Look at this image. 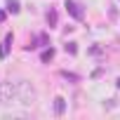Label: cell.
I'll list each match as a JSON object with an SVG mask.
<instances>
[{
  "instance_id": "4",
  "label": "cell",
  "mask_w": 120,
  "mask_h": 120,
  "mask_svg": "<svg viewBox=\"0 0 120 120\" xmlns=\"http://www.w3.org/2000/svg\"><path fill=\"white\" fill-rule=\"evenodd\" d=\"M66 10H68L75 19H82V10H80V5H78V3H73V0H66Z\"/></svg>"
},
{
  "instance_id": "8",
  "label": "cell",
  "mask_w": 120,
  "mask_h": 120,
  "mask_svg": "<svg viewBox=\"0 0 120 120\" xmlns=\"http://www.w3.org/2000/svg\"><path fill=\"white\" fill-rule=\"evenodd\" d=\"M52 56H54V49H45V52L40 54V59H42V61H49Z\"/></svg>"
},
{
  "instance_id": "11",
  "label": "cell",
  "mask_w": 120,
  "mask_h": 120,
  "mask_svg": "<svg viewBox=\"0 0 120 120\" xmlns=\"http://www.w3.org/2000/svg\"><path fill=\"white\" fill-rule=\"evenodd\" d=\"M118 87H120V78H118Z\"/></svg>"
},
{
  "instance_id": "10",
  "label": "cell",
  "mask_w": 120,
  "mask_h": 120,
  "mask_svg": "<svg viewBox=\"0 0 120 120\" xmlns=\"http://www.w3.org/2000/svg\"><path fill=\"white\" fill-rule=\"evenodd\" d=\"M66 52H71V54H75V42H68V45H66Z\"/></svg>"
},
{
  "instance_id": "6",
  "label": "cell",
  "mask_w": 120,
  "mask_h": 120,
  "mask_svg": "<svg viewBox=\"0 0 120 120\" xmlns=\"http://www.w3.org/2000/svg\"><path fill=\"white\" fill-rule=\"evenodd\" d=\"M7 10H10L12 14H17V12H19V0H7Z\"/></svg>"
},
{
  "instance_id": "1",
  "label": "cell",
  "mask_w": 120,
  "mask_h": 120,
  "mask_svg": "<svg viewBox=\"0 0 120 120\" xmlns=\"http://www.w3.org/2000/svg\"><path fill=\"white\" fill-rule=\"evenodd\" d=\"M14 85H17V101H19L21 106H33L35 99H38V92H35L33 82L19 80V82H14Z\"/></svg>"
},
{
  "instance_id": "7",
  "label": "cell",
  "mask_w": 120,
  "mask_h": 120,
  "mask_svg": "<svg viewBox=\"0 0 120 120\" xmlns=\"http://www.w3.org/2000/svg\"><path fill=\"white\" fill-rule=\"evenodd\" d=\"M47 24H49V28H52V26H56V12H54V10H49V12H47Z\"/></svg>"
},
{
  "instance_id": "5",
  "label": "cell",
  "mask_w": 120,
  "mask_h": 120,
  "mask_svg": "<svg viewBox=\"0 0 120 120\" xmlns=\"http://www.w3.org/2000/svg\"><path fill=\"white\" fill-rule=\"evenodd\" d=\"M64 113H66V99L56 97L54 99V115H64Z\"/></svg>"
},
{
  "instance_id": "3",
  "label": "cell",
  "mask_w": 120,
  "mask_h": 120,
  "mask_svg": "<svg viewBox=\"0 0 120 120\" xmlns=\"http://www.w3.org/2000/svg\"><path fill=\"white\" fill-rule=\"evenodd\" d=\"M12 42H14V35H12V33H7V35H5V42L0 45V56H3V59L10 54V45H12Z\"/></svg>"
},
{
  "instance_id": "9",
  "label": "cell",
  "mask_w": 120,
  "mask_h": 120,
  "mask_svg": "<svg viewBox=\"0 0 120 120\" xmlns=\"http://www.w3.org/2000/svg\"><path fill=\"white\" fill-rule=\"evenodd\" d=\"M61 75H64V78H68V80H78V75H75V73H68V71H64Z\"/></svg>"
},
{
  "instance_id": "2",
  "label": "cell",
  "mask_w": 120,
  "mask_h": 120,
  "mask_svg": "<svg viewBox=\"0 0 120 120\" xmlns=\"http://www.w3.org/2000/svg\"><path fill=\"white\" fill-rule=\"evenodd\" d=\"M17 101V85H12L10 80H0V104L7 106Z\"/></svg>"
}]
</instances>
